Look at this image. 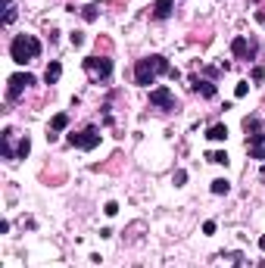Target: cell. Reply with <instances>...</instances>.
Segmentation results:
<instances>
[{"mask_svg": "<svg viewBox=\"0 0 265 268\" xmlns=\"http://www.w3.org/2000/svg\"><path fill=\"white\" fill-rule=\"evenodd\" d=\"M159 75H169V78H178V69H172V63L162 56V53H147L134 63V85L140 88H150L156 85Z\"/></svg>", "mask_w": 265, "mask_h": 268, "instance_id": "1", "label": "cell"}, {"mask_svg": "<svg viewBox=\"0 0 265 268\" xmlns=\"http://www.w3.org/2000/svg\"><path fill=\"white\" fill-rule=\"evenodd\" d=\"M37 56H41V41H37L34 34H16L10 41V59L13 63L25 66V63L37 59Z\"/></svg>", "mask_w": 265, "mask_h": 268, "instance_id": "2", "label": "cell"}, {"mask_svg": "<svg viewBox=\"0 0 265 268\" xmlns=\"http://www.w3.org/2000/svg\"><path fill=\"white\" fill-rule=\"evenodd\" d=\"M81 66H85L88 78H91L94 85H103V81L112 78V59H109V56H85Z\"/></svg>", "mask_w": 265, "mask_h": 268, "instance_id": "3", "label": "cell"}, {"mask_svg": "<svg viewBox=\"0 0 265 268\" xmlns=\"http://www.w3.org/2000/svg\"><path fill=\"white\" fill-rule=\"evenodd\" d=\"M37 78L31 72H16V75H10V81H7V103H16L19 97H22V91L25 88H31Z\"/></svg>", "mask_w": 265, "mask_h": 268, "instance_id": "4", "label": "cell"}, {"mask_svg": "<svg viewBox=\"0 0 265 268\" xmlns=\"http://www.w3.org/2000/svg\"><path fill=\"white\" fill-rule=\"evenodd\" d=\"M231 53H234V59H256V53H259V41L256 37H250V34H237L234 41H231Z\"/></svg>", "mask_w": 265, "mask_h": 268, "instance_id": "5", "label": "cell"}, {"mask_svg": "<svg viewBox=\"0 0 265 268\" xmlns=\"http://www.w3.org/2000/svg\"><path fill=\"white\" fill-rule=\"evenodd\" d=\"M150 106L162 109V112H178V109H181L178 97H175L169 88H153V91H150Z\"/></svg>", "mask_w": 265, "mask_h": 268, "instance_id": "6", "label": "cell"}, {"mask_svg": "<svg viewBox=\"0 0 265 268\" xmlns=\"http://www.w3.org/2000/svg\"><path fill=\"white\" fill-rule=\"evenodd\" d=\"M69 143L78 147V150H94V147L100 143V128H97V125H88V128H81V131H72V134H69Z\"/></svg>", "mask_w": 265, "mask_h": 268, "instance_id": "7", "label": "cell"}, {"mask_svg": "<svg viewBox=\"0 0 265 268\" xmlns=\"http://www.w3.org/2000/svg\"><path fill=\"white\" fill-rule=\"evenodd\" d=\"M178 4H181V0H156V4L150 7V19H153V22H166V19H172V13H175Z\"/></svg>", "mask_w": 265, "mask_h": 268, "instance_id": "8", "label": "cell"}, {"mask_svg": "<svg viewBox=\"0 0 265 268\" xmlns=\"http://www.w3.org/2000/svg\"><path fill=\"white\" fill-rule=\"evenodd\" d=\"M247 153L253 159H259V162H265V131H259V134H253V137H247Z\"/></svg>", "mask_w": 265, "mask_h": 268, "instance_id": "9", "label": "cell"}, {"mask_svg": "<svg viewBox=\"0 0 265 268\" xmlns=\"http://www.w3.org/2000/svg\"><path fill=\"white\" fill-rule=\"evenodd\" d=\"M191 88H194L203 100H212V97L218 94V91H215V85H212L209 78H200V75H191Z\"/></svg>", "mask_w": 265, "mask_h": 268, "instance_id": "10", "label": "cell"}, {"mask_svg": "<svg viewBox=\"0 0 265 268\" xmlns=\"http://www.w3.org/2000/svg\"><path fill=\"white\" fill-rule=\"evenodd\" d=\"M13 128H4V134H0V156L4 159H10V162H16V150H13Z\"/></svg>", "mask_w": 265, "mask_h": 268, "instance_id": "11", "label": "cell"}, {"mask_svg": "<svg viewBox=\"0 0 265 268\" xmlns=\"http://www.w3.org/2000/svg\"><path fill=\"white\" fill-rule=\"evenodd\" d=\"M66 128H69V116L66 112H56V116L50 119V128H47V140H56V134L66 131Z\"/></svg>", "mask_w": 265, "mask_h": 268, "instance_id": "12", "label": "cell"}, {"mask_svg": "<svg viewBox=\"0 0 265 268\" xmlns=\"http://www.w3.org/2000/svg\"><path fill=\"white\" fill-rule=\"evenodd\" d=\"M209 190H212L215 197H225V194H231V181H228V178H215V181L209 184Z\"/></svg>", "mask_w": 265, "mask_h": 268, "instance_id": "13", "label": "cell"}, {"mask_svg": "<svg viewBox=\"0 0 265 268\" xmlns=\"http://www.w3.org/2000/svg\"><path fill=\"white\" fill-rule=\"evenodd\" d=\"M59 75H63V66L53 59V63L44 69V81H47V85H56V81H59Z\"/></svg>", "mask_w": 265, "mask_h": 268, "instance_id": "14", "label": "cell"}, {"mask_svg": "<svg viewBox=\"0 0 265 268\" xmlns=\"http://www.w3.org/2000/svg\"><path fill=\"white\" fill-rule=\"evenodd\" d=\"M243 131H247V137L259 134V131H262V119H259V116H247V119H243Z\"/></svg>", "mask_w": 265, "mask_h": 268, "instance_id": "15", "label": "cell"}, {"mask_svg": "<svg viewBox=\"0 0 265 268\" xmlns=\"http://www.w3.org/2000/svg\"><path fill=\"white\" fill-rule=\"evenodd\" d=\"M206 137L209 140H228V125H209V131H206Z\"/></svg>", "mask_w": 265, "mask_h": 268, "instance_id": "16", "label": "cell"}, {"mask_svg": "<svg viewBox=\"0 0 265 268\" xmlns=\"http://www.w3.org/2000/svg\"><path fill=\"white\" fill-rule=\"evenodd\" d=\"M4 25H13L16 22V0H4Z\"/></svg>", "mask_w": 265, "mask_h": 268, "instance_id": "17", "label": "cell"}, {"mask_svg": "<svg viewBox=\"0 0 265 268\" xmlns=\"http://www.w3.org/2000/svg\"><path fill=\"white\" fill-rule=\"evenodd\" d=\"M28 153H31V137L22 134V140H19V147H16V159H25Z\"/></svg>", "mask_w": 265, "mask_h": 268, "instance_id": "18", "label": "cell"}, {"mask_svg": "<svg viewBox=\"0 0 265 268\" xmlns=\"http://www.w3.org/2000/svg\"><path fill=\"white\" fill-rule=\"evenodd\" d=\"M206 159L215 162V166H228V153H225V150H212V153H206Z\"/></svg>", "mask_w": 265, "mask_h": 268, "instance_id": "19", "label": "cell"}, {"mask_svg": "<svg viewBox=\"0 0 265 268\" xmlns=\"http://www.w3.org/2000/svg\"><path fill=\"white\" fill-rule=\"evenodd\" d=\"M81 16H85V22H94L100 16V7L97 4H88V7H81Z\"/></svg>", "mask_w": 265, "mask_h": 268, "instance_id": "20", "label": "cell"}, {"mask_svg": "<svg viewBox=\"0 0 265 268\" xmlns=\"http://www.w3.org/2000/svg\"><path fill=\"white\" fill-rule=\"evenodd\" d=\"M69 41H72V47H81V44H85V34H81V31H72Z\"/></svg>", "mask_w": 265, "mask_h": 268, "instance_id": "21", "label": "cell"}, {"mask_svg": "<svg viewBox=\"0 0 265 268\" xmlns=\"http://www.w3.org/2000/svg\"><path fill=\"white\" fill-rule=\"evenodd\" d=\"M247 91H250V81H240V85L234 88V97H247Z\"/></svg>", "mask_w": 265, "mask_h": 268, "instance_id": "22", "label": "cell"}, {"mask_svg": "<svg viewBox=\"0 0 265 268\" xmlns=\"http://www.w3.org/2000/svg\"><path fill=\"white\" fill-rule=\"evenodd\" d=\"M184 181H187V172L178 169V172H175V187H184Z\"/></svg>", "mask_w": 265, "mask_h": 268, "instance_id": "23", "label": "cell"}, {"mask_svg": "<svg viewBox=\"0 0 265 268\" xmlns=\"http://www.w3.org/2000/svg\"><path fill=\"white\" fill-rule=\"evenodd\" d=\"M203 234H206V237H209V234H215V221H212V218H209V221H203Z\"/></svg>", "mask_w": 265, "mask_h": 268, "instance_id": "24", "label": "cell"}, {"mask_svg": "<svg viewBox=\"0 0 265 268\" xmlns=\"http://www.w3.org/2000/svg\"><path fill=\"white\" fill-rule=\"evenodd\" d=\"M262 78H265V69L256 66V69H253V81H262Z\"/></svg>", "mask_w": 265, "mask_h": 268, "instance_id": "25", "label": "cell"}, {"mask_svg": "<svg viewBox=\"0 0 265 268\" xmlns=\"http://www.w3.org/2000/svg\"><path fill=\"white\" fill-rule=\"evenodd\" d=\"M103 212H106V215H116V212H119V203H106Z\"/></svg>", "mask_w": 265, "mask_h": 268, "instance_id": "26", "label": "cell"}, {"mask_svg": "<svg viewBox=\"0 0 265 268\" xmlns=\"http://www.w3.org/2000/svg\"><path fill=\"white\" fill-rule=\"evenodd\" d=\"M259 250H262V253H265V234H262V237H259Z\"/></svg>", "mask_w": 265, "mask_h": 268, "instance_id": "27", "label": "cell"}]
</instances>
